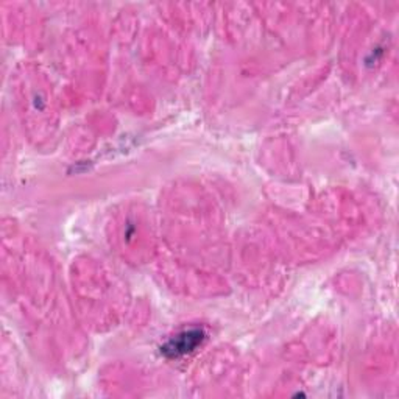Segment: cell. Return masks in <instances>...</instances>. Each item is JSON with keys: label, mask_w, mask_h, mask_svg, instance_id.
<instances>
[{"label": "cell", "mask_w": 399, "mask_h": 399, "mask_svg": "<svg viewBox=\"0 0 399 399\" xmlns=\"http://www.w3.org/2000/svg\"><path fill=\"white\" fill-rule=\"evenodd\" d=\"M203 334L201 331H189L175 337L169 345L164 348V353H169L172 357H178L181 354H186L198 345L201 341Z\"/></svg>", "instance_id": "obj_1"}]
</instances>
